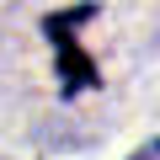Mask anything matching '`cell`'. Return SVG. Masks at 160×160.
<instances>
[{
	"label": "cell",
	"mask_w": 160,
	"mask_h": 160,
	"mask_svg": "<svg viewBox=\"0 0 160 160\" xmlns=\"http://www.w3.org/2000/svg\"><path fill=\"white\" fill-rule=\"evenodd\" d=\"M91 16H96V6H75V11H59V16L43 22L48 43H53V53H59V69H64V96L96 86V59H86V53H80V43H75L80 22H91Z\"/></svg>",
	"instance_id": "obj_1"
},
{
	"label": "cell",
	"mask_w": 160,
	"mask_h": 160,
	"mask_svg": "<svg viewBox=\"0 0 160 160\" xmlns=\"http://www.w3.org/2000/svg\"><path fill=\"white\" fill-rule=\"evenodd\" d=\"M133 160H160V139H149V144H144V149H139Z\"/></svg>",
	"instance_id": "obj_2"
}]
</instances>
